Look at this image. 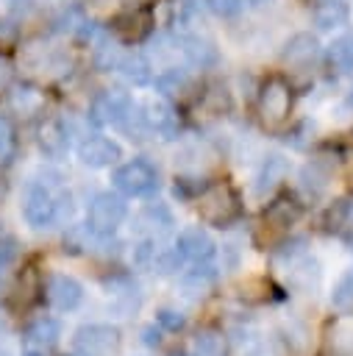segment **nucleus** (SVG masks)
I'll return each instance as SVG.
<instances>
[{
  "label": "nucleus",
  "instance_id": "nucleus-12",
  "mask_svg": "<svg viewBox=\"0 0 353 356\" xmlns=\"http://www.w3.org/2000/svg\"><path fill=\"white\" fill-rule=\"evenodd\" d=\"M172 225H175V220H172L170 206H167V203H158V200L142 206V209L133 214V220H131V228H133L139 236H150V239L167 234Z\"/></svg>",
  "mask_w": 353,
  "mask_h": 356
},
{
  "label": "nucleus",
  "instance_id": "nucleus-10",
  "mask_svg": "<svg viewBox=\"0 0 353 356\" xmlns=\"http://www.w3.org/2000/svg\"><path fill=\"white\" fill-rule=\"evenodd\" d=\"M44 295L56 312H75L83 303V284L67 273H53L44 284Z\"/></svg>",
  "mask_w": 353,
  "mask_h": 356
},
{
  "label": "nucleus",
  "instance_id": "nucleus-2",
  "mask_svg": "<svg viewBox=\"0 0 353 356\" xmlns=\"http://www.w3.org/2000/svg\"><path fill=\"white\" fill-rule=\"evenodd\" d=\"M125 220H128V203L125 195H120L117 189L97 192L86 206V231L97 239L114 236Z\"/></svg>",
  "mask_w": 353,
  "mask_h": 356
},
{
  "label": "nucleus",
  "instance_id": "nucleus-37",
  "mask_svg": "<svg viewBox=\"0 0 353 356\" xmlns=\"http://www.w3.org/2000/svg\"><path fill=\"white\" fill-rule=\"evenodd\" d=\"M22 356H44V350H39V348H28V350H22Z\"/></svg>",
  "mask_w": 353,
  "mask_h": 356
},
{
  "label": "nucleus",
  "instance_id": "nucleus-5",
  "mask_svg": "<svg viewBox=\"0 0 353 356\" xmlns=\"http://www.w3.org/2000/svg\"><path fill=\"white\" fill-rule=\"evenodd\" d=\"M197 211L208 225L225 228L239 217V197L231 186L217 184V186H206L197 195Z\"/></svg>",
  "mask_w": 353,
  "mask_h": 356
},
{
  "label": "nucleus",
  "instance_id": "nucleus-32",
  "mask_svg": "<svg viewBox=\"0 0 353 356\" xmlns=\"http://www.w3.org/2000/svg\"><path fill=\"white\" fill-rule=\"evenodd\" d=\"M156 323L161 325V331H181V328L186 325V317H183L178 309L164 306V309L156 312Z\"/></svg>",
  "mask_w": 353,
  "mask_h": 356
},
{
  "label": "nucleus",
  "instance_id": "nucleus-3",
  "mask_svg": "<svg viewBox=\"0 0 353 356\" xmlns=\"http://www.w3.org/2000/svg\"><path fill=\"white\" fill-rule=\"evenodd\" d=\"M158 167L142 156L136 159H128L122 164L114 167L111 172V186L125 195V197H147V195H156L158 192Z\"/></svg>",
  "mask_w": 353,
  "mask_h": 356
},
{
  "label": "nucleus",
  "instance_id": "nucleus-17",
  "mask_svg": "<svg viewBox=\"0 0 353 356\" xmlns=\"http://www.w3.org/2000/svg\"><path fill=\"white\" fill-rule=\"evenodd\" d=\"M320 53V42L314 33L309 31H297L292 33L286 42H284V50H281V61L286 67H306L309 61H314Z\"/></svg>",
  "mask_w": 353,
  "mask_h": 356
},
{
  "label": "nucleus",
  "instance_id": "nucleus-1",
  "mask_svg": "<svg viewBox=\"0 0 353 356\" xmlns=\"http://www.w3.org/2000/svg\"><path fill=\"white\" fill-rule=\"evenodd\" d=\"M22 217L36 231L56 228L58 222L72 217V195L67 192L58 175L44 172L28 181L25 195H22Z\"/></svg>",
  "mask_w": 353,
  "mask_h": 356
},
{
  "label": "nucleus",
  "instance_id": "nucleus-16",
  "mask_svg": "<svg viewBox=\"0 0 353 356\" xmlns=\"http://www.w3.org/2000/svg\"><path fill=\"white\" fill-rule=\"evenodd\" d=\"M69 145H72V131H69L67 120L53 117V120H47V122L39 128V147H42L44 156L61 159V156H67Z\"/></svg>",
  "mask_w": 353,
  "mask_h": 356
},
{
  "label": "nucleus",
  "instance_id": "nucleus-22",
  "mask_svg": "<svg viewBox=\"0 0 353 356\" xmlns=\"http://www.w3.org/2000/svg\"><path fill=\"white\" fill-rule=\"evenodd\" d=\"M214 281H217V270H214L208 261L195 264L192 270H186V273L181 275V286H183V295H186V298H203L206 289H208Z\"/></svg>",
  "mask_w": 353,
  "mask_h": 356
},
{
  "label": "nucleus",
  "instance_id": "nucleus-20",
  "mask_svg": "<svg viewBox=\"0 0 353 356\" xmlns=\"http://www.w3.org/2000/svg\"><path fill=\"white\" fill-rule=\"evenodd\" d=\"M311 19H314L317 31H336V28L347 25V19H350V6H347L345 0H322V3L314 8Z\"/></svg>",
  "mask_w": 353,
  "mask_h": 356
},
{
  "label": "nucleus",
  "instance_id": "nucleus-33",
  "mask_svg": "<svg viewBox=\"0 0 353 356\" xmlns=\"http://www.w3.org/2000/svg\"><path fill=\"white\" fill-rule=\"evenodd\" d=\"M17 259V239L14 236H0V270H6Z\"/></svg>",
  "mask_w": 353,
  "mask_h": 356
},
{
  "label": "nucleus",
  "instance_id": "nucleus-38",
  "mask_svg": "<svg viewBox=\"0 0 353 356\" xmlns=\"http://www.w3.org/2000/svg\"><path fill=\"white\" fill-rule=\"evenodd\" d=\"M170 356H186V353H183V350H175V353H170Z\"/></svg>",
  "mask_w": 353,
  "mask_h": 356
},
{
  "label": "nucleus",
  "instance_id": "nucleus-18",
  "mask_svg": "<svg viewBox=\"0 0 353 356\" xmlns=\"http://www.w3.org/2000/svg\"><path fill=\"white\" fill-rule=\"evenodd\" d=\"M284 270H286L289 284H292L295 289H300V292H311V289H317V286H320L322 267H320V261H317V259H311L309 253H303V256L292 259L289 264H284Z\"/></svg>",
  "mask_w": 353,
  "mask_h": 356
},
{
  "label": "nucleus",
  "instance_id": "nucleus-27",
  "mask_svg": "<svg viewBox=\"0 0 353 356\" xmlns=\"http://www.w3.org/2000/svg\"><path fill=\"white\" fill-rule=\"evenodd\" d=\"M192 356H225V339L220 331H200L192 345Z\"/></svg>",
  "mask_w": 353,
  "mask_h": 356
},
{
  "label": "nucleus",
  "instance_id": "nucleus-8",
  "mask_svg": "<svg viewBox=\"0 0 353 356\" xmlns=\"http://www.w3.org/2000/svg\"><path fill=\"white\" fill-rule=\"evenodd\" d=\"M289 108H292V89L284 78L272 75L261 83L258 89V111L264 117V122L270 125H281L286 117H289Z\"/></svg>",
  "mask_w": 353,
  "mask_h": 356
},
{
  "label": "nucleus",
  "instance_id": "nucleus-13",
  "mask_svg": "<svg viewBox=\"0 0 353 356\" xmlns=\"http://www.w3.org/2000/svg\"><path fill=\"white\" fill-rule=\"evenodd\" d=\"M178 50H181V58L186 67H195V70H206V67H214L220 53L214 47L211 39L200 36V33H178Z\"/></svg>",
  "mask_w": 353,
  "mask_h": 356
},
{
  "label": "nucleus",
  "instance_id": "nucleus-35",
  "mask_svg": "<svg viewBox=\"0 0 353 356\" xmlns=\"http://www.w3.org/2000/svg\"><path fill=\"white\" fill-rule=\"evenodd\" d=\"M11 150H14V136H11L8 122L0 117V159H8Z\"/></svg>",
  "mask_w": 353,
  "mask_h": 356
},
{
  "label": "nucleus",
  "instance_id": "nucleus-25",
  "mask_svg": "<svg viewBox=\"0 0 353 356\" xmlns=\"http://www.w3.org/2000/svg\"><path fill=\"white\" fill-rule=\"evenodd\" d=\"M331 306L336 312H342V314H350L353 312V267H347L336 278V284L331 289Z\"/></svg>",
  "mask_w": 353,
  "mask_h": 356
},
{
  "label": "nucleus",
  "instance_id": "nucleus-21",
  "mask_svg": "<svg viewBox=\"0 0 353 356\" xmlns=\"http://www.w3.org/2000/svg\"><path fill=\"white\" fill-rule=\"evenodd\" d=\"M117 72H120L128 83H133V86H145V83L153 81V64L147 61L145 53H125V56L120 58Z\"/></svg>",
  "mask_w": 353,
  "mask_h": 356
},
{
  "label": "nucleus",
  "instance_id": "nucleus-14",
  "mask_svg": "<svg viewBox=\"0 0 353 356\" xmlns=\"http://www.w3.org/2000/svg\"><path fill=\"white\" fill-rule=\"evenodd\" d=\"M286 172H289V159L284 153L264 156V161L258 164V170L253 175V197L256 200H264L267 195H272L275 186L286 178Z\"/></svg>",
  "mask_w": 353,
  "mask_h": 356
},
{
  "label": "nucleus",
  "instance_id": "nucleus-7",
  "mask_svg": "<svg viewBox=\"0 0 353 356\" xmlns=\"http://www.w3.org/2000/svg\"><path fill=\"white\" fill-rule=\"evenodd\" d=\"M136 125H139V134L172 139L178 134V114L167 100L147 97V100L136 103Z\"/></svg>",
  "mask_w": 353,
  "mask_h": 356
},
{
  "label": "nucleus",
  "instance_id": "nucleus-4",
  "mask_svg": "<svg viewBox=\"0 0 353 356\" xmlns=\"http://www.w3.org/2000/svg\"><path fill=\"white\" fill-rule=\"evenodd\" d=\"M122 348V334L108 323H86L72 334V350L78 356H117Z\"/></svg>",
  "mask_w": 353,
  "mask_h": 356
},
{
  "label": "nucleus",
  "instance_id": "nucleus-19",
  "mask_svg": "<svg viewBox=\"0 0 353 356\" xmlns=\"http://www.w3.org/2000/svg\"><path fill=\"white\" fill-rule=\"evenodd\" d=\"M61 337V323L56 317H36L28 328H25V345L28 348H39V350H47L58 342Z\"/></svg>",
  "mask_w": 353,
  "mask_h": 356
},
{
  "label": "nucleus",
  "instance_id": "nucleus-11",
  "mask_svg": "<svg viewBox=\"0 0 353 356\" xmlns=\"http://www.w3.org/2000/svg\"><path fill=\"white\" fill-rule=\"evenodd\" d=\"M175 248H178V253H181L186 261H192V264L211 261L214 253H217V245H214L211 234H208L203 225H186L183 231H178Z\"/></svg>",
  "mask_w": 353,
  "mask_h": 356
},
{
  "label": "nucleus",
  "instance_id": "nucleus-29",
  "mask_svg": "<svg viewBox=\"0 0 353 356\" xmlns=\"http://www.w3.org/2000/svg\"><path fill=\"white\" fill-rule=\"evenodd\" d=\"M203 3H206V8H208L214 17H220V19H233V17H239V14L247 8L245 0H203Z\"/></svg>",
  "mask_w": 353,
  "mask_h": 356
},
{
  "label": "nucleus",
  "instance_id": "nucleus-28",
  "mask_svg": "<svg viewBox=\"0 0 353 356\" xmlns=\"http://www.w3.org/2000/svg\"><path fill=\"white\" fill-rule=\"evenodd\" d=\"M8 100H11V108L19 111V114H31V111H36L42 106V95L36 89H31V86H14Z\"/></svg>",
  "mask_w": 353,
  "mask_h": 356
},
{
  "label": "nucleus",
  "instance_id": "nucleus-34",
  "mask_svg": "<svg viewBox=\"0 0 353 356\" xmlns=\"http://www.w3.org/2000/svg\"><path fill=\"white\" fill-rule=\"evenodd\" d=\"M175 19L178 22H189L192 17H195V11H197V0H175Z\"/></svg>",
  "mask_w": 353,
  "mask_h": 356
},
{
  "label": "nucleus",
  "instance_id": "nucleus-26",
  "mask_svg": "<svg viewBox=\"0 0 353 356\" xmlns=\"http://www.w3.org/2000/svg\"><path fill=\"white\" fill-rule=\"evenodd\" d=\"M183 264H186V259L178 253V248H161V250H156V256L150 261V270L158 273V275H175V273L183 270Z\"/></svg>",
  "mask_w": 353,
  "mask_h": 356
},
{
  "label": "nucleus",
  "instance_id": "nucleus-40",
  "mask_svg": "<svg viewBox=\"0 0 353 356\" xmlns=\"http://www.w3.org/2000/svg\"><path fill=\"white\" fill-rule=\"evenodd\" d=\"M350 178H353V175H350Z\"/></svg>",
  "mask_w": 353,
  "mask_h": 356
},
{
  "label": "nucleus",
  "instance_id": "nucleus-30",
  "mask_svg": "<svg viewBox=\"0 0 353 356\" xmlns=\"http://www.w3.org/2000/svg\"><path fill=\"white\" fill-rule=\"evenodd\" d=\"M39 8V0H0V17L19 19Z\"/></svg>",
  "mask_w": 353,
  "mask_h": 356
},
{
  "label": "nucleus",
  "instance_id": "nucleus-39",
  "mask_svg": "<svg viewBox=\"0 0 353 356\" xmlns=\"http://www.w3.org/2000/svg\"><path fill=\"white\" fill-rule=\"evenodd\" d=\"M0 356H8V353H6V350H0Z\"/></svg>",
  "mask_w": 353,
  "mask_h": 356
},
{
  "label": "nucleus",
  "instance_id": "nucleus-31",
  "mask_svg": "<svg viewBox=\"0 0 353 356\" xmlns=\"http://www.w3.org/2000/svg\"><path fill=\"white\" fill-rule=\"evenodd\" d=\"M328 345L334 348V356H350L353 353V328H334Z\"/></svg>",
  "mask_w": 353,
  "mask_h": 356
},
{
  "label": "nucleus",
  "instance_id": "nucleus-9",
  "mask_svg": "<svg viewBox=\"0 0 353 356\" xmlns=\"http://www.w3.org/2000/svg\"><path fill=\"white\" fill-rule=\"evenodd\" d=\"M75 156L83 167L89 170H103V167H111L122 159V147L120 142H114L111 136H103V134H92L86 139L78 142L75 147Z\"/></svg>",
  "mask_w": 353,
  "mask_h": 356
},
{
  "label": "nucleus",
  "instance_id": "nucleus-36",
  "mask_svg": "<svg viewBox=\"0 0 353 356\" xmlns=\"http://www.w3.org/2000/svg\"><path fill=\"white\" fill-rule=\"evenodd\" d=\"M142 345H147V348H156V345H161V325H156V323H150V325H142Z\"/></svg>",
  "mask_w": 353,
  "mask_h": 356
},
{
  "label": "nucleus",
  "instance_id": "nucleus-23",
  "mask_svg": "<svg viewBox=\"0 0 353 356\" xmlns=\"http://www.w3.org/2000/svg\"><path fill=\"white\" fill-rule=\"evenodd\" d=\"M325 61L331 70H336L339 75H350L353 72V33H342L328 44Z\"/></svg>",
  "mask_w": 353,
  "mask_h": 356
},
{
  "label": "nucleus",
  "instance_id": "nucleus-6",
  "mask_svg": "<svg viewBox=\"0 0 353 356\" xmlns=\"http://www.w3.org/2000/svg\"><path fill=\"white\" fill-rule=\"evenodd\" d=\"M133 114H136L133 97L128 92H120V89L100 92L89 108V120L95 125H114V128H128Z\"/></svg>",
  "mask_w": 353,
  "mask_h": 356
},
{
  "label": "nucleus",
  "instance_id": "nucleus-15",
  "mask_svg": "<svg viewBox=\"0 0 353 356\" xmlns=\"http://www.w3.org/2000/svg\"><path fill=\"white\" fill-rule=\"evenodd\" d=\"M139 306H142V289L133 278L120 275L108 284V309L117 317H131Z\"/></svg>",
  "mask_w": 353,
  "mask_h": 356
},
{
  "label": "nucleus",
  "instance_id": "nucleus-24",
  "mask_svg": "<svg viewBox=\"0 0 353 356\" xmlns=\"http://www.w3.org/2000/svg\"><path fill=\"white\" fill-rule=\"evenodd\" d=\"M328 181H331V167L322 159H311L300 170V186L311 195H322L328 189Z\"/></svg>",
  "mask_w": 353,
  "mask_h": 356
}]
</instances>
